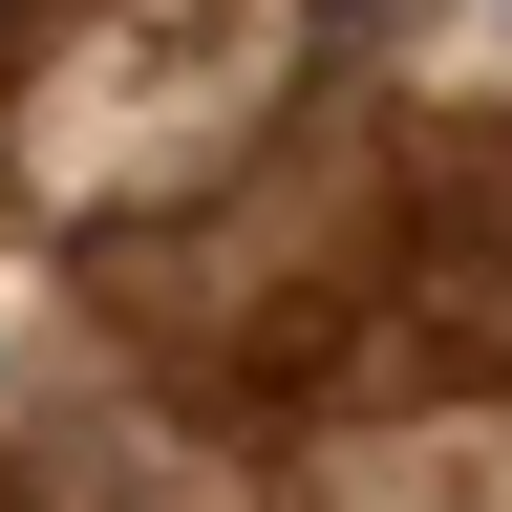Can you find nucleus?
Wrapping results in <instances>:
<instances>
[{
  "label": "nucleus",
  "mask_w": 512,
  "mask_h": 512,
  "mask_svg": "<svg viewBox=\"0 0 512 512\" xmlns=\"http://www.w3.org/2000/svg\"><path fill=\"white\" fill-rule=\"evenodd\" d=\"M384 363H406V384H512V150H427L406 171Z\"/></svg>",
  "instance_id": "1"
}]
</instances>
